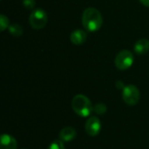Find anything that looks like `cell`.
I'll return each instance as SVG.
<instances>
[{"mask_svg": "<svg viewBox=\"0 0 149 149\" xmlns=\"http://www.w3.org/2000/svg\"><path fill=\"white\" fill-rule=\"evenodd\" d=\"M9 31L10 33L14 37H20L23 34V28L21 25L17 24H13L9 26Z\"/></svg>", "mask_w": 149, "mask_h": 149, "instance_id": "8fae6325", "label": "cell"}, {"mask_svg": "<svg viewBox=\"0 0 149 149\" xmlns=\"http://www.w3.org/2000/svg\"><path fill=\"white\" fill-rule=\"evenodd\" d=\"M82 24L90 32L99 31L103 24V17L100 10L93 7H88L83 11Z\"/></svg>", "mask_w": 149, "mask_h": 149, "instance_id": "6da1fadb", "label": "cell"}, {"mask_svg": "<svg viewBox=\"0 0 149 149\" xmlns=\"http://www.w3.org/2000/svg\"><path fill=\"white\" fill-rule=\"evenodd\" d=\"M9 18L4 16L3 14H1L0 16V31H3L7 28H9Z\"/></svg>", "mask_w": 149, "mask_h": 149, "instance_id": "7c38bea8", "label": "cell"}, {"mask_svg": "<svg viewBox=\"0 0 149 149\" xmlns=\"http://www.w3.org/2000/svg\"><path fill=\"white\" fill-rule=\"evenodd\" d=\"M133 63H134V55L128 50H122L121 52H120L116 55L114 60L115 66L120 71L127 70L132 66Z\"/></svg>", "mask_w": 149, "mask_h": 149, "instance_id": "277c9868", "label": "cell"}, {"mask_svg": "<svg viewBox=\"0 0 149 149\" xmlns=\"http://www.w3.org/2000/svg\"><path fill=\"white\" fill-rule=\"evenodd\" d=\"M77 135L76 130L72 127H66L59 132V139L62 141H71Z\"/></svg>", "mask_w": 149, "mask_h": 149, "instance_id": "9c48e42d", "label": "cell"}, {"mask_svg": "<svg viewBox=\"0 0 149 149\" xmlns=\"http://www.w3.org/2000/svg\"><path fill=\"white\" fill-rule=\"evenodd\" d=\"M134 50L138 55H144L149 51V40L147 38L139 39L134 46Z\"/></svg>", "mask_w": 149, "mask_h": 149, "instance_id": "30bf717a", "label": "cell"}, {"mask_svg": "<svg viewBox=\"0 0 149 149\" xmlns=\"http://www.w3.org/2000/svg\"><path fill=\"white\" fill-rule=\"evenodd\" d=\"M23 4L26 9L32 10L35 7L36 2H35V0H23Z\"/></svg>", "mask_w": 149, "mask_h": 149, "instance_id": "9a60e30c", "label": "cell"}, {"mask_svg": "<svg viewBox=\"0 0 149 149\" xmlns=\"http://www.w3.org/2000/svg\"><path fill=\"white\" fill-rule=\"evenodd\" d=\"M48 21L47 13L42 9H36L34 10L30 17H29V23L31 26L35 30L43 29Z\"/></svg>", "mask_w": 149, "mask_h": 149, "instance_id": "3957f363", "label": "cell"}, {"mask_svg": "<svg viewBox=\"0 0 149 149\" xmlns=\"http://www.w3.org/2000/svg\"><path fill=\"white\" fill-rule=\"evenodd\" d=\"M122 98L126 104L129 106H134L139 102L141 93L139 89L134 85H128L123 88Z\"/></svg>", "mask_w": 149, "mask_h": 149, "instance_id": "5b68a950", "label": "cell"}, {"mask_svg": "<svg viewBox=\"0 0 149 149\" xmlns=\"http://www.w3.org/2000/svg\"><path fill=\"white\" fill-rule=\"evenodd\" d=\"M116 86H117L118 88H122V89H123V88L125 87L124 85H123V83H122L121 81H117V82H116Z\"/></svg>", "mask_w": 149, "mask_h": 149, "instance_id": "e0dca14e", "label": "cell"}, {"mask_svg": "<svg viewBox=\"0 0 149 149\" xmlns=\"http://www.w3.org/2000/svg\"><path fill=\"white\" fill-rule=\"evenodd\" d=\"M85 128H86V132L87 133L89 136L95 137L100 134V129H101L100 120L98 119V117H95V116L90 117L86 122Z\"/></svg>", "mask_w": 149, "mask_h": 149, "instance_id": "8992f818", "label": "cell"}, {"mask_svg": "<svg viewBox=\"0 0 149 149\" xmlns=\"http://www.w3.org/2000/svg\"><path fill=\"white\" fill-rule=\"evenodd\" d=\"M144 6L149 7V0H139Z\"/></svg>", "mask_w": 149, "mask_h": 149, "instance_id": "2e32d148", "label": "cell"}, {"mask_svg": "<svg viewBox=\"0 0 149 149\" xmlns=\"http://www.w3.org/2000/svg\"><path fill=\"white\" fill-rule=\"evenodd\" d=\"M17 141L14 137L6 134H2L0 149H17Z\"/></svg>", "mask_w": 149, "mask_h": 149, "instance_id": "ba28073f", "label": "cell"}, {"mask_svg": "<svg viewBox=\"0 0 149 149\" xmlns=\"http://www.w3.org/2000/svg\"><path fill=\"white\" fill-rule=\"evenodd\" d=\"M86 38H87L86 32L83 30H80V29H77V30L73 31L70 35L71 42L76 45H79L84 44L86 42Z\"/></svg>", "mask_w": 149, "mask_h": 149, "instance_id": "52a82bcc", "label": "cell"}, {"mask_svg": "<svg viewBox=\"0 0 149 149\" xmlns=\"http://www.w3.org/2000/svg\"><path fill=\"white\" fill-rule=\"evenodd\" d=\"M48 149H65V145L61 140L54 141L51 143V145L48 147Z\"/></svg>", "mask_w": 149, "mask_h": 149, "instance_id": "4fadbf2b", "label": "cell"}, {"mask_svg": "<svg viewBox=\"0 0 149 149\" xmlns=\"http://www.w3.org/2000/svg\"><path fill=\"white\" fill-rule=\"evenodd\" d=\"M72 107L73 111L81 117H87L93 111L90 100L83 94H78L73 97L72 100Z\"/></svg>", "mask_w": 149, "mask_h": 149, "instance_id": "7a4b0ae2", "label": "cell"}, {"mask_svg": "<svg viewBox=\"0 0 149 149\" xmlns=\"http://www.w3.org/2000/svg\"><path fill=\"white\" fill-rule=\"evenodd\" d=\"M93 111L98 114H103L107 112V107L102 103H99L93 107Z\"/></svg>", "mask_w": 149, "mask_h": 149, "instance_id": "5bb4252c", "label": "cell"}]
</instances>
